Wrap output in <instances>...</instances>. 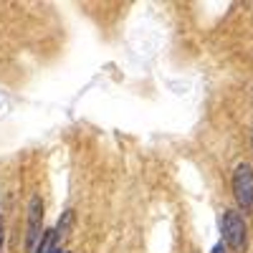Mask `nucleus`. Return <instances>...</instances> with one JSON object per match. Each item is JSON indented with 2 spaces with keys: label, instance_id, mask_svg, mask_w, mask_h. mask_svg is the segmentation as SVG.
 Returning <instances> with one entry per match:
<instances>
[{
  "label": "nucleus",
  "instance_id": "obj_3",
  "mask_svg": "<svg viewBox=\"0 0 253 253\" xmlns=\"http://www.w3.org/2000/svg\"><path fill=\"white\" fill-rule=\"evenodd\" d=\"M233 195L243 210L253 208V167L251 165H238L233 172Z\"/></svg>",
  "mask_w": 253,
  "mask_h": 253
},
{
  "label": "nucleus",
  "instance_id": "obj_5",
  "mask_svg": "<svg viewBox=\"0 0 253 253\" xmlns=\"http://www.w3.org/2000/svg\"><path fill=\"white\" fill-rule=\"evenodd\" d=\"M53 248H58L56 246V233H53V230H46L43 238H41V246L36 248V253H51Z\"/></svg>",
  "mask_w": 253,
  "mask_h": 253
},
{
  "label": "nucleus",
  "instance_id": "obj_4",
  "mask_svg": "<svg viewBox=\"0 0 253 253\" xmlns=\"http://www.w3.org/2000/svg\"><path fill=\"white\" fill-rule=\"evenodd\" d=\"M74 220H76V215H74V210H66L61 218H58V225H56V241L58 238H69L71 236V228H74Z\"/></svg>",
  "mask_w": 253,
  "mask_h": 253
},
{
  "label": "nucleus",
  "instance_id": "obj_6",
  "mask_svg": "<svg viewBox=\"0 0 253 253\" xmlns=\"http://www.w3.org/2000/svg\"><path fill=\"white\" fill-rule=\"evenodd\" d=\"M3 246H5V220L0 218V253H3Z\"/></svg>",
  "mask_w": 253,
  "mask_h": 253
},
{
  "label": "nucleus",
  "instance_id": "obj_7",
  "mask_svg": "<svg viewBox=\"0 0 253 253\" xmlns=\"http://www.w3.org/2000/svg\"><path fill=\"white\" fill-rule=\"evenodd\" d=\"M213 253H228V251H225V246H223V243H218V246L213 248Z\"/></svg>",
  "mask_w": 253,
  "mask_h": 253
},
{
  "label": "nucleus",
  "instance_id": "obj_8",
  "mask_svg": "<svg viewBox=\"0 0 253 253\" xmlns=\"http://www.w3.org/2000/svg\"><path fill=\"white\" fill-rule=\"evenodd\" d=\"M51 253H71V251H61V248H53Z\"/></svg>",
  "mask_w": 253,
  "mask_h": 253
},
{
  "label": "nucleus",
  "instance_id": "obj_9",
  "mask_svg": "<svg viewBox=\"0 0 253 253\" xmlns=\"http://www.w3.org/2000/svg\"><path fill=\"white\" fill-rule=\"evenodd\" d=\"M251 142H253V137H251Z\"/></svg>",
  "mask_w": 253,
  "mask_h": 253
},
{
  "label": "nucleus",
  "instance_id": "obj_1",
  "mask_svg": "<svg viewBox=\"0 0 253 253\" xmlns=\"http://www.w3.org/2000/svg\"><path fill=\"white\" fill-rule=\"evenodd\" d=\"M220 233H223V241L230 251H246V243H248V228H246V220L241 213L236 210H225L223 218H220Z\"/></svg>",
  "mask_w": 253,
  "mask_h": 253
},
{
  "label": "nucleus",
  "instance_id": "obj_2",
  "mask_svg": "<svg viewBox=\"0 0 253 253\" xmlns=\"http://www.w3.org/2000/svg\"><path fill=\"white\" fill-rule=\"evenodd\" d=\"M43 238V203L38 195L31 198L28 203V228H26V251L36 253V246Z\"/></svg>",
  "mask_w": 253,
  "mask_h": 253
}]
</instances>
